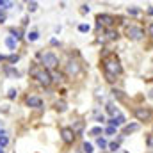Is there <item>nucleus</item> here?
Here are the masks:
<instances>
[{
    "instance_id": "obj_17",
    "label": "nucleus",
    "mask_w": 153,
    "mask_h": 153,
    "mask_svg": "<svg viewBox=\"0 0 153 153\" xmlns=\"http://www.w3.org/2000/svg\"><path fill=\"white\" fill-rule=\"evenodd\" d=\"M82 150H84V153H93V146L89 143H84L82 144Z\"/></svg>"
},
{
    "instance_id": "obj_30",
    "label": "nucleus",
    "mask_w": 153,
    "mask_h": 153,
    "mask_svg": "<svg viewBox=\"0 0 153 153\" xmlns=\"http://www.w3.org/2000/svg\"><path fill=\"white\" fill-rule=\"evenodd\" d=\"M57 109H59V111H66V103H62V102L57 103Z\"/></svg>"
},
{
    "instance_id": "obj_8",
    "label": "nucleus",
    "mask_w": 153,
    "mask_h": 153,
    "mask_svg": "<svg viewBox=\"0 0 153 153\" xmlns=\"http://www.w3.org/2000/svg\"><path fill=\"white\" fill-rule=\"evenodd\" d=\"M125 123V116H116V117H112V119H109V126H114V128H117L119 125H123Z\"/></svg>"
},
{
    "instance_id": "obj_21",
    "label": "nucleus",
    "mask_w": 153,
    "mask_h": 153,
    "mask_svg": "<svg viewBox=\"0 0 153 153\" xmlns=\"http://www.w3.org/2000/svg\"><path fill=\"white\" fill-rule=\"evenodd\" d=\"M78 30H80V32H89V25L82 23V25H78Z\"/></svg>"
},
{
    "instance_id": "obj_19",
    "label": "nucleus",
    "mask_w": 153,
    "mask_h": 153,
    "mask_svg": "<svg viewBox=\"0 0 153 153\" xmlns=\"http://www.w3.org/2000/svg\"><path fill=\"white\" fill-rule=\"evenodd\" d=\"M105 36H107V39H116L117 38V32H116V30H107Z\"/></svg>"
},
{
    "instance_id": "obj_15",
    "label": "nucleus",
    "mask_w": 153,
    "mask_h": 153,
    "mask_svg": "<svg viewBox=\"0 0 153 153\" xmlns=\"http://www.w3.org/2000/svg\"><path fill=\"white\" fill-rule=\"evenodd\" d=\"M7 143H9V139L5 137V134H4V132H0V146L4 148V146H5Z\"/></svg>"
},
{
    "instance_id": "obj_16",
    "label": "nucleus",
    "mask_w": 153,
    "mask_h": 153,
    "mask_svg": "<svg viewBox=\"0 0 153 153\" xmlns=\"http://www.w3.org/2000/svg\"><path fill=\"white\" fill-rule=\"evenodd\" d=\"M38 38H39V34L36 32V30H32V32H29V34H27V39H29V41H36Z\"/></svg>"
},
{
    "instance_id": "obj_35",
    "label": "nucleus",
    "mask_w": 153,
    "mask_h": 153,
    "mask_svg": "<svg viewBox=\"0 0 153 153\" xmlns=\"http://www.w3.org/2000/svg\"><path fill=\"white\" fill-rule=\"evenodd\" d=\"M148 96H150V98H153V89L150 91V93H148Z\"/></svg>"
},
{
    "instance_id": "obj_32",
    "label": "nucleus",
    "mask_w": 153,
    "mask_h": 153,
    "mask_svg": "<svg viewBox=\"0 0 153 153\" xmlns=\"http://www.w3.org/2000/svg\"><path fill=\"white\" fill-rule=\"evenodd\" d=\"M0 22H5V13L0 11Z\"/></svg>"
},
{
    "instance_id": "obj_6",
    "label": "nucleus",
    "mask_w": 153,
    "mask_h": 153,
    "mask_svg": "<svg viewBox=\"0 0 153 153\" xmlns=\"http://www.w3.org/2000/svg\"><path fill=\"white\" fill-rule=\"evenodd\" d=\"M61 137H62V141H64L66 144H71L73 139H75V132H73L71 128H62V130H61Z\"/></svg>"
},
{
    "instance_id": "obj_18",
    "label": "nucleus",
    "mask_w": 153,
    "mask_h": 153,
    "mask_svg": "<svg viewBox=\"0 0 153 153\" xmlns=\"http://www.w3.org/2000/svg\"><path fill=\"white\" fill-rule=\"evenodd\" d=\"M96 144H98L100 148H107V141H105L103 137H98V139H96Z\"/></svg>"
},
{
    "instance_id": "obj_24",
    "label": "nucleus",
    "mask_w": 153,
    "mask_h": 153,
    "mask_svg": "<svg viewBox=\"0 0 153 153\" xmlns=\"http://www.w3.org/2000/svg\"><path fill=\"white\" fill-rule=\"evenodd\" d=\"M16 93H18L16 89H9V93H7V96H9V98L13 100V98H16Z\"/></svg>"
},
{
    "instance_id": "obj_26",
    "label": "nucleus",
    "mask_w": 153,
    "mask_h": 153,
    "mask_svg": "<svg viewBox=\"0 0 153 153\" xmlns=\"http://www.w3.org/2000/svg\"><path fill=\"white\" fill-rule=\"evenodd\" d=\"M7 75L9 76H20V73H18L16 70H11V68H9V70H7Z\"/></svg>"
},
{
    "instance_id": "obj_11",
    "label": "nucleus",
    "mask_w": 153,
    "mask_h": 153,
    "mask_svg": "<svg viewBox=\"0 0 153 153\" xmlns=\"http://www.w3.org/2000/svg\"><path fill=\"white\" fill-rule=\"evenodd\" d=\"M135 130H139V125H137V123L126 125V126L123 128V135H128V134H132V132H135Z\"/></svg>"
},
{
    "instance_id": "obj_31",
    "label": "nucleus",
    "mask_w": 153,
    "mask_h": 153,
    "mask_svg": "<svg viewBox=\"0 0 153 153\" xmlns=\"http://www.w3.org/2000/svg\"><path fill=\"white\" fill-rule=\"evenodd\" d=\"M16 61H18V55H11L9 57V62H16Z\"/></svg>"
},
{
    "instance_id": "obj_25",
    "label": "nucleus",
    "mask_w": 153,
    "mask_h": 153,
    "mask_svg": "<svg viewBox=\"0 0 153 153\" xmlns=\"http://www.w3.org/2000/svg\"><path fill=\"white\" fill-rule=\"evenodd\" d=\"M89 134H91V135H98V134H102V128H100V126H96V128H93Z\"/></svg>"
},
{
    "instance_id": "obj_2",
    "label": "nucleus",
    "mask_w": 153,
    "mask_h": 153,
    "mask_svg": "<svg viewBox=\"0 0 153 153\" xmlns=\"http://www.w3.org/2000/svg\"><path fill=\"white\" fill-rule=\"evenodd\" d=\"M30 75L34 76L41 85H50V84H52V75H50V71L45 70L43 66H34V68L30 70Z\"/></svg>"
},
{
    "instance_id": "obj_28",
    "label": "nucleus",
    "mask_w": 153,
    "mask_h": 153,
    "mask_svg": "<svg viewBox=\"0 0 153 153\" xmlns=\"http://www.w3.org/2000/svg\"><path fill=\"white\" fill-rule=\"evenodd\" d=\"M146 143H148V146L153 150V135H148V137H146Z\"/></svg>"
},
{
    "instance_id": "obj_12",
    "label": "nucleus",
    "mask_w": 153,
    "mask_h": 153,
    "mask_svg": "<svg viewBox=\"0 0 153 153\" xmlns=\"http://www.w3.org/2000/svg\"><path fill=\"white\" fill-rule=\"evenodd\" d=\"M16 43H18V39H14L13 36L5 39V45H7V48H11V50H14V48H16Z\"/></svg>"
},
{
    "instance_id": "obj_14",
    "label": "nucleus",
    "mask_w": 153,
    "mask_h": 153,
    "mask_svg": "<svg viewBox=\"0 0 153 153\" xmlns=\"http://www.w3.org/2000/svg\"><path fill=\"white\" fill-rule=\"evenodd\" d=\"M71 130H73V132H75V134H80V132H82V130H84V121H78V123H76L75 126H73V128H71Z\"/></svg>"
},
{
    "instance_id": "obj_7",
    "label": "nucleus",
    "mask_w": 153,
    "mask_h": 153,
    "mask_svg": "<svg viewBox=\"0 0 153 153\" xmlns=\"http://www.w3.org/2000/svg\"><path fill=\"white\" fill-rule=\"evenodd\" d=\"M96 22H98V25H107V27H111V25H114L116 20L111 14H98V16H96Z\"/></svg>"
},
{
    "instance_id": "obj_34",
    "label": "nucleus",
    "mask_w": 153,
    "mask_h": 153,
    "mask_svg": "<svg viewBox=\"0 0 153 153\" xmlns=\"http://www.w3.org/2000/svg\"><path fill=\"white\" fill-rule=\"evenodd\" d=\"M82 13H89V7L87 5H82Z\"/></svg>"
},
{
    "instance_id": "obj_10",
    "label": "nucleus",
    "mask_w": 153,
    "mask_h": 153,
    "mask_svg": "<svg viewBox=\"0 0 153 153\" xmlns=\"http://www.w3.org/2000/svg\"><path fill=\"white\" fill-rule=\"evenodd\" d=\"M78 71H80V66H78V62L71 61V62L68 64V73H70V75H76Z\"/></svg>"
},
{
    "instance_id": "obj_33",
    "label": "nucleus",
    "mask_w": 153,
    "mask_h": 153,
    "mask_svg": "<svg viewBox=\"0 0 153 153\" xmlns=\"http://www.w3.org/2000/svg\"><path fill=\"white\" fill-rule=\"evenodd\" d=\"M148 32H150V36H152V38H153V23H152V25H150V27H148Z\"/></svg>"
},
{
    "instance_id": "obj_5",
    "label": "nucleus",
    "mask_w": 153,
    "mask_h": 153,
    "mask_svg": "<svg viewBox=\"0 0 153 153\" xmlns=\"http://www.w3.org/2000/svg\"><path fill=\"white\" fill-rule=\"evenodd\" d=\"M134 114H135V117H137L139 121H148V119L152 117V111H150L148 107H137V109L134 111Z\"/></svg>"
},
{
    "instance_id": "obj_22",
    "label": "nucleus",
    "mask_w": 153,
    "mask_h": 153,
    "mask_svg": "<svg viewBox=\"0 0 153 153\" xmlns=\"http://www.w3.org/2000/svg\"><path fill=\"white\" fill-rule=\"evenodd\" d=\"M11 5H13V2H5V0H0V7L7 9V7H11Z\"/></svg>"
},
{
    "instance_id": "obj_3",
    "label": "nucleus",
    "mask_w": 153,
    "mask_h": 153,
    "mask_svg": "<svg viewBox=\"0 0 153 153\" xmlns=\"http://www.w3.org/2000/svg\"><path fill=\"white\" fill-rule=\"evenodd\" d=\"M41 62H43V68H45V70H55V68L59 66V59H57V55L52 53V52L45 53V55L41 57Z\"/></svg>"
},
{
    "instance_id": "obj_20",
    "label": "nucleus",
    "mask_w": 153,
    "mask_h": 153,
    "mask_svg": "<svg viewBox=\"0 0 153 153\" xmlns=\"http://www.w3.org/2000/svg\"><path fill=\"white\" fill-rule=\"evenodd\" d=\"M105 134H107V135H114L116 128H114V126H107V128H105Z\"/></svg>"
},
{
    "instance_id": "obj_23",
    "label": "nucleus",
    "mask_w": 153,
    "mask_h": 153,
    "mask_svg": "<svg viewBox=\"0 0 153 153\" xmlns=\"http://www.w3.org/2000/svg\"><path fill=\"white\" fill-rule=\"evenodd\" d=\"M38 9V2H29V11H36Z\"/></svg>"
},
{
    "instance_id": "obj_9",
    "label": "nucleus",
    "mask_w": 153,
    "mask_h": 153,
    "mask_svg": "<svg viewBox=\"0 0 153 153\" xmlns=\"http://www.w3.org/2000/svg\"><path fill=\"white\" fill-rule=\"evenodd\" d=\"M27 105L29 107H41L43 102H41V98H38V96H29L27 98Z\"/></svg>"
},
{
    "instance_id": "obj_1",
    "label": "nucleus",
    "mask_w": 153,
    "mask_h": 153,
    "mask_svg": "<svg viewBox=\"0 0 153 153\" xmlns=\"http://www.w3.org/2000/svg\"><path fill=\"white\" fill-rule=\"evenodd\" d=\"M103 71H105V76L109 82H114L116 80V75L121 73V64L116 57H107L103 61Z\"/></svg>"
},
{
    "instance_id": "obj_29",
    "label": "nucleus",
    "mask_w": 153,
    "mask_h": 153,
    "mask_svg": "<svg viewBox=\"0 0 153 153\" xmlns=\"http://www.w3.org/2000/svg\"><path fill=\"white\" fill-rule=\"evenodd\" d=\"M109 148H111L112 152H116V150L119 148V143H111V144H109Z\"/></svg>"
},
{
    "instance_id": "obj_13",
    "label": "nucleus",
    "mask_w": 153,
    "mask_h": 153,
    "mask_svg": "<svg viewBox=\"0 0 153 153\" xmlns=\"http://www.w3.org/2000/svg\"><path fill=\"white\" fill-rule=\"evenodd\" d=\"M107 112H109V114L111 116H119V112H117V109H116V105L114 103H109V105H107Z\"/></svg>"
},
{
    "instance_id": "obj_27",
    "label": "nucleus",
    "mask_w": 153,
    "mask_h": 153,
    "mask_svg": "<svg viewBox=\"0 0 153 153\" xmlns=\"http://www.w3.org/2000/svg\"><path fill=\"white\" fill-rule=\"evenodd\" d=\"M128 14H139V9L137 7H128Z\"/></svg>"
},
{
    "instance_id": "obj_37",
    "label": "nucleus",
    "mask_w": 153,
    "mask_h": 153,
    "mask_svg": "<svg viewBox=\"0 0 153 153\" xmlns=\"http://www.w3.org/2000/svg\"><path fill=\"white\" fill-rule=\"evenodd\" d=\"M150 13H152V14H153V9H152V11H150Z\"/></svg>"
},
{
    "instance_id": "obj_36",
    "label": "nucleus",
    "mask_w": 153,
    "mask_h": 153,
    "mask_svg": "<svg viewBox=\"0 0 153 153\" xmlns=\"http://www.w3.org/2000/svg\"><path fill=\"white\" fill-rule=\"evenodd\" d=\"M0 153H4V148H2V146H0Z\"/></svg>"
},
{
    "instance_id": "obj_4",
    "label": "nucleus",
    "mask_w": 153,
    "mask_h": 153,
    "mask_svg": "<svg viewBox=\"0 0 153 153\" xmlns=\"http://www.w3.org/2000/svg\"><path fill=\"white\" fill-rule=\"evenodd\" d=\"M125 34H126V38L132 39V41H139V39L144 38V30H143L141 27H135V25L126 27V29H125Z\"/></svg>"
}]
</instances>
